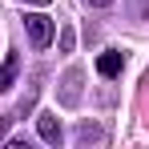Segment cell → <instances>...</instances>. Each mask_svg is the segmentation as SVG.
Listing matches in <instances>:
<instances>
[{
	"mask_svg": "<svg viewBox=\"0 0 149 149\" xmlns=\"http://www.w3.org/2000/svg\"><path fill=\"white\" fill-rule=\"evenodd\" d=\"M24 28H28V40H32V49H45L52 40V32H56V24H52L45 12H28L24 16Z\"/></svg>",
	"mask_w": 149,
	"mask_h": 149,
	"instance_id": "cell-1",
	"label": "cell"
},
{
	"mask_svg": "<svg viewBox=\"0 0 149 149\" xmlns=\"http://www.w3.org/2000/svg\"><path fill=\"white\" fill-rule=\"evenodd\" d=\"M36 129H40V137H45L49 145H61V137H65V129H61V121H56L52 113H40V117H36Z\"/></svg>",
	"mask_w": 149,
	"mask_h": 149,
	"instance_id": "cell-2",
	"label": "cell"
},
{
	"mask_svg": "<svg viewBox=\"0 0 149 149\" xmlns=\"http://www.w3.org/2000/svg\"><path fill=\"white\" fill-rule=\"evenodd\" d=\"M121 69H125V52L109 49V52H101V56H97V73H101V77H117Z\"/></svg>",
	"mask_w": 149,
	"mask_h": 149,
	"instance_id": "cell-3",
	"label": "cell"
},
{
	"mask_svg": "<svg viewBox=\"0 0 149 149\" xmlns=\"http://www.w3.org/2000/svg\"><path fill=\"white\" fill-rule=\"evenodd\" d=\"M16 73H20V61H16V56L8 52V56H4V65H0V93H4V89H12Z\"/></svg>",
	"mask_w": 149,
	"mask_h": 149,
	"instance_id": "cell-4",
	"label": "cell"
},
{
	"mask_svg": "<svg viewBox=\"0 0 149 149\" xmlns=\"http://www.w3.org/2000/svg\"><path fill=\"white\" fill-rule=\"evenodd\" d=\"M77 81H81V73L73 69V73L65 77V85H69V89H65V105H73V101H77Z\"/></svg>",
	"mask_w": 149,
	"mask_h": 149,
	"instance_id": "cell-5",
	"label": "cell"
},
{
	"mask_svg": "<svg viewBox=\"0 0 149 149\" xmlns=\"http://www.w3.org/2000/svg\"><path fill=\"white\" fill-rule=\"evenodd\" d=\"M89 4H93V8H109L113 0H89Z\"/></svg>",
	"mask_w": 149,
	"mask_h": 149,
	"instance_id": "cell-6",
	"label": "cell"
},
{
	"mask_svg": "<svg viewBox=\"0 0 149 149\" xmlns=\"http://www.w3.org/2000/svg\"><path fill=\"white\" fill-rule=\"evenodd\" d=\"M20 4H52V0H20Z\"/></svg>",
	"mask_w": 149,
	"mask_h": 149,
	"instance_id": "cell-7",
	"label": "cell"
}]
</instances>
